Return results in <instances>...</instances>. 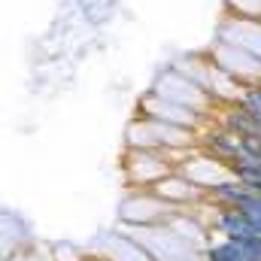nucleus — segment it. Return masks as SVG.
I'll list each match as a JSON object with an SVG mask.
<instances>
[{
  "instance_id": "9",
  "label": "nucleus",
  "mask_w": 261,
  "mask_h": 261,
  "mask_svg": "<svg viewBox=\"0 0 261 261\" xmlns=\"http://www.w3.org/2000/svg\"><path fill=\"white\" fill-rule=\"evenodd\" d=\"M103 240H107V249L94 252V255H100V258H107V261H155L149 255V249L143 243H137L128 231H122V228L110 231Z\"/></svg>"
},
{
  "instance_id": "2",
  "label": "nucleus",
  "mask_w": 261,
  "mask_h": 261,
  "mask_svg": "<svg viewBox=\"0 0 261 261\" xmlns=\"http://www.w3.org/2000/svg\"><path fill=\"white\" fill-rule=\"evenodd\" d=\"M122 167H125L128 186L134 189H155L164 176L176 170L167 149H125Z\"/></svg>"
},
{
  "instance_id": "7",
  "label": "nucleus",
  "mask_w": 261,
  "mask_h": 261,
  "mask_svg": "<svg viewBox=\"0 0 261 261\" xmlns=\"http://www.w3.org/2000/svg\"><path fill=\"white\" fill-rule=\"evenodd\" d=\"M216 40H219V43L240 46V49H246V52H252V55L261 58V21H255V18L225 15V18L219 21Z\"/></svg>"
},
{
  "instance_id": "8",
  "label": "nucleus",
  "mask_w": 261,
  "mask_h": 261,
  "mask_svg": "<svg viewBox=\"0 0 261 261\" xmlns=\"http://www.w3.org/2000/svg\"><path fill=\"white\" fill-rule=\"evenodd\" d=\"M152 192L161 197V200H167L170 206H176V210H195L197 203H203L210 197L200 186H195L192 179H186L179 170H173L170 176H164Z\"/></svg>"
},
{
  "instance_id": "11",
  "label": "nucleus",
  "mask_w": 261,
  "mask_h": 261,
  "mask_svg": "<svg viewBox=\"0 0 261 261\" xmlns=\"http://www.w3.org/2000/svg\"><path fill=\"white\" fill-rule=\"evenodd\" d=\"M85 261H107V258H100V255H85Z\"/></svg>"
},
{
  "instance_id": "5",
  "label": "nucleus",
  "mask_w": 261,
  "mask_h": 261,
  "mask_svg": "<svg viewBox=\"0 0 261 261\" xmlns=\"http://www.w3.org/2000/svg\"><path fill=\"white\" fill-rule=\"evenodd\" d=\"M186 179H192L195 186H200L206 195L213 192V189H219V186H225V182H231L234 179V170H231V164H225L222 158H216V155H210L206 149H200L197 146L195 152L176 167Z\"/></svg>"
},
{
  "instance_id": "10",
  "label": "nucleus",
  "mask_w": 261,
  "mask_h": 261,
  "mask_svg": "<svg viewBox=\"0 0 261 261\" xmlns=\"http://www.w3.org/2000/svg\"><path fill=\"white\" fill-rule=\"evenodd\" d=\"M228 15L261 21V0H228Z\"/></svg>"
},
{
  "instance_id": "6",
  "label": "nucleus",
  "mask_w": 261,
  "mask_h": 261,
  "mask_svg": "<svg viewBox=\"0 0 261 261\" xmlns=\"http://www.w3.org/2000/svg\"><path fill=\"white\" fill-rule=\"evenodd\" d=\"M137 116L155 119V122H167V125L189 128V130H200L203 122H206V116H200V113L189 110V107H179V103H173V100H164V97H158V94H152V91H146V94L140 97Z\"/></svg>"
},
{
  "instance_id": "1",
  "label": "nucleus",
  "mask_w": 261,
  "mask_h": 261,
  "mask_svg": "<svg viewBox=\"0 0 261 261\" xmlns=\"http://www.w3.org/2000/svg\"><path fill=\"white\" fill-rule=\"evenodd\" d=\"M176 213H182V210L161 200L152 189H134L119 203V225H125V228H152V225L170 222Z\"/></svg>"
},
{
  "instance_id": "4",
  "label": "nucleus",
  "mask_w": 261,
  "mask_h": 261,
  "mask_svg": "<svg viewBox=\"0 0 261 261\" xmlns=\"http://www.w3.org/2000/svg\"><path fill=\"white\" fill-rule=\"evenodd\" d=\"M210 61L219 67V70H225L231 79H237L243 88H255L261 85V58L258 55H252V52H246V49H240V46H231V43H213V49H210Z\"/></svg>"
},
{
  "instance_id": "3",
  "label": "nucleus",
  "mask_w": 261,
  "mask_h": 261,
  "mask_svg": "<svg viewBox=\"0 0 261 261\" xmlns=\"http://www.w3.org/2000/svg\"><path fill=\"white\" fill-rule=\"evenodd\" d=\"M149 91L158 94V97H164V100H173V103H179V107H189V110H195L200 116H210L213 107H216L213 97H210L203 88H197L192 79H186L173 64H167L158 76H155V82H152Z\"/></svg>"
}]
</instances>
